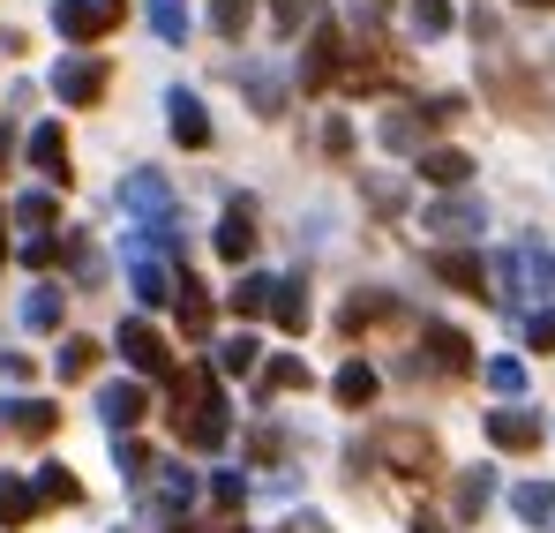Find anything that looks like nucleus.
Wrapping results in <instances>:
<instances>
[{
    "label": "nucleus",
    "mask_w": 555,
    "mask_h": 533,
    "mask_svg": "<svg viewBox=\"0 0 555 533\" xmlns=\"http://www.w3.org/2000/svg\"><path fill=\"white\" fill-rule=\"evenodd\" d=\"M173 436H181V450H218L233 436L218 376H173Z\"/></svg>",
    "instance_id": "obj_1"
},
{
    "label": "nucleus",
    "mask_w": 555,
    "mask_h": 533,
    "mask_svg": "<svg viewBox=\"0 0 555 533\" xmlns=\"http://www.w3.org/2000/svg\"><path fill=\"white\" fill-rule=\"evenodd\" d=\"M459 113H465V98H428V105H390V113L375 120V143H383V151H398V158H405V151L421 158V151H428V136H436L443 120H459Z\"/></svg>",
    "instance_id": "obj_2"
},
{
    "label": "nucleus",
    "mask_w": 555,
    "mask_h": 533,
    "mask_svg": "<svg viewBox=\"0 0 555 533\" xmlns=\"http://www.w3.org/2000/svg\"><path fill=\"white\" fill-rule=\"evenodd\" d=\"M369 458H383L398 481H436V466H443V450H436V436L428 429H413V421H390L383 436H375Z\"/></svg>",
    "instance_id": "obj_3"
},
{
    "label": "nucleus",
    "mask_w": 555,
    "mask_h": 533,
    "mask_svg": "<svg viewBox=\"0 0 555 533\" xmlns=\"http://www.w3.org/2000/svg\"><path fill=\"white\" fill-rule=\"evenodd\" d=\"M113 23H120V0H53V30H61L76 53H91Z\"/></svg>",
    "instance_id": "obj_4"
},
{
    "label": "nucleus",
    "mask_w": 555,
    "mask_h": 533,
    "mask_svg": "<svg viewBox=\"0 0 555 533\" xmlns=\"http://www.w3.org/2000/svg\"><path fill=\"white\" fill-rule=\"evenodd\" d=\"M105 84H113L105 53H61V68H53V98H61V105H98Z\"/></svg>",
    "instance_id": "obj_5"
},
{
    "label": "nucleus",
    "mask_w": 555,
    "mask_h": 533,
    "mask_svg": "<svg viewBox=\"0 0 555 533\" xmlns=\"http://www.w3.org/2000/svg\"><path fill=\"white\" fill-rule=\"evenodd\" d=\"M421 354H428L436 376H473V339H465L459 323H443V316L421 323Z\"/></svg>",
    "instance_id": "obj_6"
},
{
    "label": "nucleus",
    "mask_w": 555,
    "mask_h": 533,
    "mask_svg": "<svg viewBox=\"0 0 555 533\" xmlns=\"http://www.w3.org/2000/svg\"><path fill=\"white\" fill-rule=\"evenodd\" d=\"M143 414H151V391H143V383H98V421H105V436H135Z\"/></svg>",
    "instance_id": "obj_7"
},
{
    "label": "nucleus",
    "mask_w": 555,
    "mask_h": 533,
    "mask_svg": "<svg viewBox=\"0 0 555 533\" xmlns=\"http://www.w3.org/2000/svg\"><path fill=\"white\" fill-rule=\"evenodd\" d=\"M120 360H128L135 376H173V354H166V339H158L151 316H128V323H120Z\"/></svg>",
    "instance_id": "obj_8"
},
{
    "label": "nucleus",
    "mask_w": 555,
    "mask_h": 533,
    "mask_svg": "<svg viewBox=\"0 0 555 533\" xmlns=\"http://www.w3.org/2000/svg\"><path fill=\"white\" fill-rule=\"evenodd\" d=\"M338 68H346V30H338V23H315L308 61H300V90H331V84H338Z\"/></svg>",
    "instance_id": "obj_9"
},
{
    "label": "nucleus",
    "mask_w": 555,
    "mask_h": 533,
    "mask_svg": "<svg viewBox=\"0 0 555 533\" xmlns=\"http://www.w3.org/2000/svg\"><path fill=\"white\" fill-rule=\"evenodd\" d=\"M488 226V211H480V195H436L428 211H421V233H451V241H465V233H480Z\"/></svg>",
    "instance_id": "obj_10"
},
{
    "label": "nucleus",
    "mask_w": 555,
    "mask_h": 533,
    "mask_svg": "<svg viewBox=\"0 0 555 533\" xmlns=\"http://www.w3.org/2000/svg\"><path fill=\"white\" fill-rule=\"evenodd\" d=\"M151 473H158V488L143 496V511H151L158 526H181V511L195 504V473H188V466H151Z\"/></svg>",
    "instance_id": "obj_11"
},
{
    "label": "nucleus",
    "mask_w": 555,
    "mask_h": 533,
    "mask_svg": "<svg viewBox=\"0 0 555 533\" xmlns=\"http://www.w3.org/2000/svg\"><path fill=\"white\" fill-rule=\"evenodd\" d=\"M0 429L23 436V444H46V436L61 429V406H53V398H0Z\"/></svg>",
    "instance_id": "obj_12"
},
{
    "label": "nucleus",
    "mask_w": 555,
    "mask_h": 533,
    "mask_svg": "<svg viewBox=\"0 0 555 533\" xmlns=\"http://www.w3.org/2000/svg\"><path fill=\"white\" fill-rule=\"evenodd\" d=\"M166 128H173V143L181 151H210V113H203V98L195 90H166Z\"/></svg>",
    "instance_id": "obj_13"
},
{
    "label": "nucleus",
    "mask_w": 555,
    "mask_h": 533,
    "mask_svg": "<svg viewBox=\"0 0 555 533\" xmlns=\"http://www.w3.org/2000/svg\"><path fill=\"white\" fill-rule=\"evenodd\" d=\"M113 195H120V211H135L143 226L173 218V188H166L158 174H120V188H113Z\"/></svg>",
    "instance_id": "obj_14"
},
{
    "label": "nucleus",
    "mask_w": 555,
    "mask_h": 533,
    "mask_svg": "<svg viewBox=\"0 0 555 533\" xmlns=\"http://www.w3.org/2000/svg\"><path fill=\"white\" fill-rule=\"evenodd\" d=\"M210 241H218V256H225V264H248V256H256V241H263V233H256V203H248V195H241V203H225V218H218V233H210Z\"/></svg>",
    "instance_id": "obj_15"
},
{
    "label": "nucleus",
    "mask_w": 555,
    "mask_h": 533,
    "mask_svg": "<svg viewBox=\"0 0 555 533\" xmlns=\"http://www.w3.org/2000/svg\"><path fill=\"white\" fill-rule=\"evenodd\" d=\"M23 158H30V174H46L53 188H68V136H61V120H46V128H30V143H23Z\"/></svg>",
    "instance_id": "obj_16"
},
{
    "label": "nucleus",
    "mask_w": 555,
    "mask_h": 533,
    "mask_svg": "<svg viewBox=\"0 0 555 533\" xmlns=\"http://www.w3.org/2000/svg\"><path fill=\"white\" fill-rule=\"evenodd\" d=\"M128 285H135L143 308H166V301H173V270L158 264L151 249H135V241H128Z\"/></svg>",
    "instance_id": "obj_17"
},
{
    "label": "nucleus",
    "mask_w": 555,
    "mask_h": 533,
    "mask_svg": "<svg viewBox=\"0 0 555 533\" xmlns=\"http://www.w3.org/2000/svg\"><path fill=\"white\" fill-rule=\"evenodd\" d=\"M413 174L428 180V188H443V195H459L465 180H473V158H465V151H451V143H428Z\"/></svg>",
    "instance_id": "obj_18"
},
{
    "label": "nucleus",
    "mask_w": 555,
    "mask_h": 533,
    "mask_svg": "<svg viewBox=\"0 0 555 533\" xmlns=\"http://www.w3.org/2000/svg\"><path fill=\"white\" fill-rule=\"evenodd\" d=\"M428 278H443V285H459V293H480V285H488V264H480L473 249H428Z\"/></svg>",
    "instance_id": "obj_19"
},
{
    "label": "nucleus",
    "mask_w": 555,
    "mask_h": 533,
    "mask_svg": "<svg viewBox=\"0 0 555 533\" xmlns=\"http://www.w3.org/2000/svg\"><path fill=\"white\" fill-rule=\"evenodd\" d=\"M488 444H495V450H533V444H541V414H526V406L488 414Z\"/></svg>",
    "instance_id": "obj_20"
},
{
    "label": "nucleus",
    "mask_w": 555,
    "mask_h": 533,
    "mask_svg": "<svg viewBox=\"0 0 555 533\" xmlns=\"http://www.w3.org/2000/svg\"><path fill=\"white\" fill-rule=\"evenodd\" d=\"M263 316H271L285 339H300V331H308V285H300V278H271V308H263Z\"/></svg>",
    "instance_id": "obj_21"
},
{
    "label": "nucleus",
    "mask_w": 555,
    "mask_h": 533,
    "mask_svg": "<svg viewBox=\"0 0 555 533\" xmlns=\"http://www.w3.org/2000/svg\"><path fill=\"white\" fill-rule=\"evenodd\" d=\"M488 504H495V466H465L459 481H451V511L459 519H480Z\"/></svg>",
    "instance_id": "obj_22"
},
{
    "label": "nucleus",
    "mask_w": 555,
    "mask_h": 533,
    "mask_svg": "<svg viewBox=\"0 0 555 533\" xmlns=\"http://www.w3.org/2000/svg\"><path fill=\"white\" fill-rule=\"evenodd\" d=\"M30 496H38V504H83V481H76L61 458H46V466L30 473Z\"/></svg>",
    "instance_id": "obj_23"
},
{
    "label": "nucleus",
    "mask_w": 555,
    "mask_h": 533,
    "mask_svg": "<svg viewBox=\"0 0 555 533\" xmlns=\"http://www.w3.org/2000/svg\"><path fill=\"white\" fill-rule=\"evenodd\" d=\"M256 391H263V398H278V391H308V360L300 354H271L263 368H256Z\"/></svg>",
    "instance_id": "obj_24"
},
{
    "label": "nucleus",
    "mask_w": 555,
    "mask_h": 533,
    "mask_svg": "<svg viewBox=\"0 0 555 533\" xmlns=\"http://www.w3.org/2000/svg\"><path fill=\"white\" fill-rule=\"evenodd\" d=\"M383 316H398V301H390V293H353V301L338 308V331H346V339H361V331L383 323Z\"/></svg>",
    "instance_id": "obj_25"
},
{
    "label": "nucleus",
    "mask_w": 555,
    "mask_h": 533,
    "mask_svg": "<svg viewBox=\"0 0 555 533\" xmlns=\"http://www.w3.org/2000/svg\"><path fill=\"white\" fill-rule=\"evenodd\" d=\"M331 398H338L346 414H361V406L375 398V368H369V360H346V368L331 376Z\"/></svg>",
    "instance_id": "obj_26"
},
{
    "label": "nucleus",
    "mask_w": 555,
    "mask_h": 533,
    "mask_svg": "<svg viewBox=\"0 0 555 533\" xmlns=\"http://www.w3.org/2000/svg\"><path fill=\"white\" fill-rule=\"evenodd\" d=\"M511 511H518L526 526H555V481H518V488H511Z\"/></svg>",
    "instance_id": "obj_27"
},
{
    "label": "nucleus",
    "mask_w": 555,
    "mask_h": 533,
    "mask_svg": "<svg viewBox=\"0 0 555 533\" xmlns=\"http://www.w3.org/2000/svg\"><path fill=\"white\" fill-rule=\"evenodd\" d=\"M38 519V496H30V481L23 473H0V526L15 533V526H30Z\"/></svg>",
    "instance_id": "obj_28"
},
{
    "label": "nucleus",
    "mask_w": 555,
    "mask_h": 533,
    "mask_svg": "<svg viewBox=\"0 0 555 533\" xmlns=\"http://www.w3.org/2000/svg\"><path fill=\"white\" fill-rule=\"evenodd\" d=\"M98 354H105L98 339L68 331V339H61V354H53V376H61V383H76V376H91V368H98Z\"/></svg>",
    "instance_id": "obj_29"
},
{
    "label": "nucleus",
    "mask_w": 555,
    "mask_h": 533,
    "mask_svg": "<svg viewBox=\"0 0 555 533\" xmlns=\"http://www.w3.org/2000/svg\"><path fill=\"white\" fill-rule=\"evenodd\" d=\"M263 368V346H256V331H233V339H218V376H256Z\"/></svg>",
    "instance_id": "obj_30"
},
{
    "label": "nucleus",
    "mask_w": 555,
    "mask_h": 533,
    "mask_svg": "<svg viewBox=\"0 0 555 533\" xmlns=\"http://www.w3.org/2000/svg\"><path fill=\"white\" fill-rule=\"evenodd\" d=\"M233 76L248 84V98H256V113H263V120L285 113V84H278V68H233Z\"/></svg>",
    "instance_id": "obj_31"
},
{
    "label": "nucleus",
    "mask_w": 555,
    "mask_h": 533,
    "mask_svg": "<svg viewBox=\"0 0 555 533\" xmlns=\"http://www.w3.org/2000/svg\"><path fill=\"white\" fill-rule=\"evenodd\" d=\"M225 308H233L241 323H248V316H263V308H271V278H263V270H241V285L225 293Z\"/></svg>",
    "instance_id": "obj_32"
},
{
    "label": "nucleus",
    "mask_w": 555,
    "mask_h": 533,
    "mask_svg": "<svg viewBox=\"0 0 555 533\" xmlns=\"http://www.w3.org/2000/svg\"><path fill=\"white\" fill-rule=\"evenodd\" d=\"M248 23H256V0H210V30H218L225 46H241Z\"/></svg>",
    "instance_id": "obj_33"
},
{
    "label": "nucleus",
    "mask_w": 555,
    "mask_h": 533,
    "mask_svg": "<svg viewBox=\"0 0 555 533\" xmlns=\"http://www.w3.org/2000/svg\"><path fill=\"white\" fill-rule=\"evenodd\" d=\"M61 308H68V293H61V285H38V293L23 301V323H30V331H61Z\"/></svg>",
    "instance_id": "obj_34"
},
{
    "label": "nucleus",
    "mask_w": 555,
    "mask_h": 533,
    "mask_svg": "<svg viewBox=\"0 0 555 533\" xmlns=\"http://www.w3.org/2000/svg\"><path fill=\"white\" fill-rule=\"evenodd\" d=\"M113 466H120L135 488H151V466H158V458H151V444H135V436H113Z\"/></svg>",
    "instance_id": "obj_35"
},
{
    "label": "nucleus",
    "mask_w": 555,
    "mask_h": 533,
    "mask_svg": "<svg viewBox=\"0 0 555 533\" xmlns=\"http://www.w3.org/2000/svg\"><path fill=\"white\" fill-rule=\"evenodd\" d=\"M61 218V203H53V188H30V195H15V226H30V233H46Z\"/></svg>",
    "instance_id": "obj_36"
},
{
    "label": "nucleus",
    "mask_w": 555,
    "mask_h": 533,
    "mask_svg": "<svg viewBox=\"0 0 555 533\" xmlns=\"http://www.w3.org/2000/svg\"><path fill=\"white\" fill-rule=\"evenodd\" d=\"M405 23H413V38H443L451 30V0H405Z\"/></svg>",
    "instance_id": "obj_37"
},
{
    "label": "nucleus",
    "mask_w": 555,
    "mask_h": 533,
    "mask_svg": "<svg viewBox=\"0 0 555 533\" xmlns=\"http://www.w3.org/2000/svg\"><path fill=\"white\" fill-rule=\"evenodd\" d=\"M361 195H369V211H383V218L405 211V180L398 174H361Z\"/></svg>",
    "instance_id": "obj_38"
},
{
    "label": "nucleus",
    "mask_w": 555,
    "mask_h": 533,
    "mask_svg": "<svg viewBox=\"0 0 555 533\" xmlns=\"http://www.w3.org/2000/svg\"><path fill=\"white\" fill-rule=\"evenodd\" d=\"M323 15V0H271V23H278V38H300L308 23Z\"/></svg>",
    "instance_id": "obj_39"
},
{
    "label": "nucleus",
    "mask_w": 555,
    "mask_h": 533,
    "mask_svg": "<svg viewBox=\"0 0 555 533\" xmlns=\"http://www.w3.org/2000/svg\"><path fill=\"white\" fill-rule=\"evenodd\" d=\"M488 391H495V398H518V391H526V360L495 354V360H488Z\"/></svg>",
    "instance_id": "obj_40"
},
{
    "label": "nucleus",
    "mask_w": 555,
    "mask_h": 533,
    "mask_svg": "<svg viewBox=\"0 0 555 533\" xmlns=\"http://www.w3.org/2000/svg\"><path fill=\"white\" fill-rule=\"evenodd\" d=\"M151 30H158L166 46H181L188 38V0H151Z\"/></svg>",
    "instance_id": "obj_41"
},
{
    "label": "nucleus",
    "mask_w": 555,
    "mask_h": 533,
    "mask_svg": "<svg viewBox=\"0 0 555 533\" xmlns=\"http://www.w3.org/2000/svg\"><path fill=\"white\" fill-rule=\"evenodd\" d=\"M210 504H218V511H241V504H248V473H233V466L210 473Z\"/></svg>",
    "instance_id": "obj_42"
},
{
    "label": "nucleus",
    "mask_w": 555,
    "mask_h": 533,
    "mask_svg": "<svg viewBox=\"0 0 555 533\" xmlns=\"http://www.w3.org/2000/svg\"><path fill=\"white\" fill-rule=\"evenodd\" d=\"M526 346H533V354H555V301L526 316Z\"/></svg>",
    "instance_id": "obj_43"
},
{
    "label": "nucleus",
    "mask_w": 555,
    "mask_h": 533,
    "mask_svg": "<svg viewBox=\"0 0 555 533\" xmlns=\"http://www.w3.org/2000/svg\"><path fill=\"white\" fill-rule=\"evenodd\" d=\"M61 249H68V241L38 233V241H23V264H30V270H46V264H61Z\"/></svg>",
    "instance_id": "obj_44"
},
{
    "label": "nucleus",
    "mask_w": 555,
    "mask_h": 533,
    "mask_svg": "<svg viewBox=\"0 0 555 533\" xmlns=\"http://www.w3.org/2000/svg\"><path fill=\"white\" fill-rule=\"evenodd\" d=\"M346 15H353V23H361V30H375V23H383V15H390V0H346Z\"/></svg>",
    "instance_id": "obj_45"
},
{
    "label": "nucleus",
    "mask_w": 555,
    "mask_h": 533,
    "mask_svg": "<svg viewBox=\"0 0 555 533\" xmlns=\"http://www.w3.org/2000/svg\"><path fill=\"white\" fill-rule=\"evenodd\" d=\"M323 151H331V158H353V128L331 120V128H323Z\"/></svg>",
    "instance_id": "obj_46"
},
{
    "label": "nucleus",
    "mask_w": 555,
    "mask_h": 533,
    "mask_svg": "<svg viewBox=\"0 0 555 533\" xmlns=\"http://www.w3.org/2000/svg\"><path fill=\"white\" fill-rule=\"evenodd\" d=\"M278 450H285V436H278V429H256V436H248V458H263V466H271Z\"/></svg>",
    "instance_id": "obj_47"
},
{
    "label": "nucleus",
    "mask_w": 555,
    "mask_h": 533,
    "mask_svg": "<svg viewBox=\"0 0 555 533\" xmlns=\"http://www.w3.org/2000/svg\"><path fill=\"white\" fill-rule=\"evenodd\" d=\"M0 376L8 383H30V354H0Z\"/></svg>",
    "instance_id": "obj_48"
},
{
    "label": "nucleus",
    "mask_w": 555,
    "mask_h": 533,
    "mask_svg": "<svg viewBox=\"0 0 555 533\" xmlns=\"http://www.w3.org/2000/svg\"><path fill=\"white\" fill-rule=\"evenodd\" d=\"M173 533H248L241 519H218V526H173Z\"/></svg>",
    "instance_id": "obj_49"
},
{
    "label": "nucleus",
    "mask_w": 555,
    "mask_h": 533,
    "mask_svg": "<svg viewBox=\"0 0 555 533\" xmlns=\"http://www.w3.org/2000/svg\"><path fill=\"white\" fill-rule=\"evenodd\" d=\"M413 533H451V526H443V519H428V511H421V519H413Z\"/></svg>",
    "instance_id": "obj_50"
},
{
    "label": "nucleus",
    "mask_w": 555,
    "mask_h": 533,
    "mask_svg": "<svg viewBox=\"0 0 555 533\" xmlns=\"http://www.w3.org/2000/svg\"><path fill=\"white\" fill-rule=\"evenodd\" d=\"M8 151H15V128H8V120H0V166H8Z\"/></svg>",
    "instance_id": "obj_51"
},
{
    "label": "nucleus",
    "mask_w": 555,
    "mask_h": 533,
    "mask_svg": "<svg viewBox=\"0 0 555 533\" xmlns=\"http://www.w3.org/2000/svg\"><path fill=\"white\" fill-rule=\"evenodd\" d=\"M518 8H555V0H518Z\"/></svg>",
    "instance_id": "obj_52"
}]
</instances>
